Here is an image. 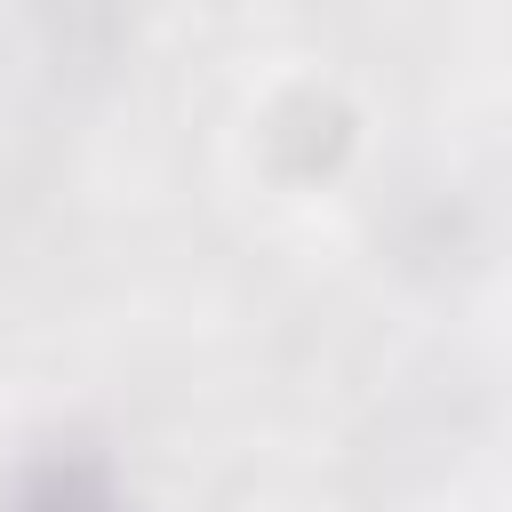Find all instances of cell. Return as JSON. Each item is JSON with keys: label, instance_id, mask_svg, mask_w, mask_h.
<instances>
[{"label": "cell", "instance_id": "6da1fadb", "mask_svg": "<svg viewBox=\"0 0 512 512\" xmlns=\"http://www.w3.org/2000/svg\"><path fill=\"white\" fill-rule=\"evenodd\" d=\"M8 512H136L120 472L96 456V448H40L16 488H8Z\"/></svg>", "mask_w": 512, "mask_h": 512}]
</instances>
